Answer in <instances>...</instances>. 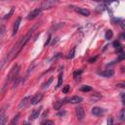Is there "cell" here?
<instances>
[{
  "label": "cell",
  "mask_w": 125,
  "mask_h": 125,
  "mask_svg": "<svg viewBox=\"0 0 125 125\" xmlns=\"http://www.w3.org/2000/svg\"><path fill=\"white\" fill-rule=\"evenodd\" d=\"M36 28V26H33L15 46H14V48L11 50V52L9 53V55L7 56V58H6V62H10V61H12L15 57H17L18 55H19V53L21 51V49L24 47V45L28 42V40L30 39V37H31V35H32V33H33V31H34V29Z\"/></svg>",
  "instance_id": "obj_1"
},
{
  "label": "cell",
  "mask_w": 125,
  "mask_h": 125,
  "mask_svg": "<svg viewBox=\"0 0 125 125\" xmlns=\"http://www.w3.org/2000/svg\"><path fill=\"white\" fill-rule=\"evenodd\" d=\"M19 71H20V65H15V66L10 70V72H9V74H8V76H7V80H6V83H5V84H7V83H9V82H11V81L17 79L18 74H19Z\"/></svg>",
  "instance_id": "obj_2"
},
{
  "label": "cell",
  "mask_w": 125,
  "mask_h": 125,
  "mask_svg": "<svg viewBox=\"0 0 125 125\" xmlns=\"http://www.w3.org/2000/svg\"><path fill=\"white\" fill-rule=\"evenodd\" d=\"M59 2V0H44L41 4V10H47V9H51L52 7H54L55 5H57Z\"/></svg>",
  "instance_id": "obj_3"
},
{
  "label": "cell",
  "mask_w": 125,
  "mask_h": 125,
  "mask_svg": "<svg viewBox=\"0 0 125 125\" xmlns=\"http://www.w3.org/2000/svg\"><path fill=\"white\" fill-rule=\"evenodd\" d=\"M75 112H76V116H77V119L78 120H83L84 119L85 111H84V108H83L82 105H78L75 108Z\"/></svg>",
  "instance_id": "obj_4"
},
{
  "label": "cell",
  "mask_w": 125,
  "mask_h": 125,
  "mask_svg": "<svg viewBox=\"0 0 125 125\" xmlns=\"http://www.w3.org/2000/svg\"><path fill=\"white\" fill-rule=\"evenodd\" d=\"M42 98H43V95H42L41 93H38V94L34 95V96L31 98L30 104H38V103L42 100Z\"/></svg>",
  "instance_id": "obj_5"
},
{
  "label": "cell",
  "mask_w": 125,
  "mask_h": 125,
  "mask_svg": "<svg viewBox=\"0 0 125 125\" xmlns=\"http://www.w3.org/2000/svg\"><path fill=\"white\" fill-rule=\"evenodd\" d=\"M41 109H42V106H39V107L35 108V109L32 111V113L29 115V120H34V119H36V118L39 116V114H40V112H41Z\"/></svg>",
  "instance_id": "obj_6"
},
{
  "label": "cell",
  "mask_w": 125,
  "mask_h": 125,
  "mask_svg": "<svg viewBox=\"0 0 125 125\" xmlns=\"http://www.w3.org/2000/svg\"><path fill=\"white\" fill-rule=\"evenodd\" d=\"M104 113V109H103L102 107L100 106H94L92 108V114L96 115V116H100V115H103Z\"/></svg>",
  "instance_id": "obj_7"
},
{
  "label": "cell",
  "mask_w": 125,
  "mask_h": 125,
  "mask_svg": "<svg viewBox=\"0 0 125 125\" xmlns=\"http://www.w3.org/2000/svg\"><path fill=\"white\" fill-rule=\"evenodd\" d=\"M30 98L29 97H25V98H23L22 100H21V102L20 103V104H19V109H23L24 107H26V105L28 104V103H30Z\"/></svg>",
  "instance_id": "obj_8"
},
{
  "label": "cell",
  "mask_w": 125,
  "mask_h": 125,
  "mask_svg": "<svg viewBox=\"0 0 125 125\" xmlns=\"http://www.w3.org/2000/svg\"><path fill=\"white\" fill-rule=\"evenodd\" d=\"M40 14H41V9H35V10H32V11L28 14L27 19H28V20H32V19L36 18L37 16H39Z\"/></svg>",
  "instance_id": "obj_9"
},
{
  "label": "cell",
  "mask_w": 125,
  "mask_h": 125,
  "mask_svg": "<svg viewBox=\"0 0 125 125\" xmlns=\"http://www.w3.org/2000/svg\"><path fill=\"white\" fill-rule=\"evenodd\" d=\"M98 74L101 76H104V77H110L114 74V71L112 69H106L104 71H98Z\"/></svg>",
  "instance_id": "obj_10"
},
{
  "label": "cell",
  "mask_w": 125,
  "mask_h": 125,
  "mask_svg": "<svg viewBox=\"0 0 125 125\" xmlns=\"http://www.w3.org/2000/svg\"><path fill=\"white\" fill-rule=\"evenodd\" d=\"M65 101H67L68 103L70 104H79L82 102V98L81 97H78V96H73L71 98H67L65 99Z\"/></svg>",
  "instance_id": "obj_11"
},
{
  "label": "cell",
  "mask_w": 125,
  "mask_h": 125,
  "mask_svg": "<svg viewBox=\"0 0 125 125\" xmlns=\"http://www.w3.org/2000/svg\"><path fill=\"white\" fill-rule=\"evenodd\" d=\"M21 17H19V18L16 20V21H15V23H14V26H13V35H15V34L18 32L19 26H20V23H21Z\"/></svg>",
  "instance_id": "obj_12"
},
{
  "label": "cell",
  "mask_w": 125,
  "mask_h": 125,
  "mask_svg": "<svg viewBox=\"0 0 125 125\" xmlns=\"http://www.w3.org/2000/svg\"><path fill=\"white\" fill-rule=\"evenodd\" d=\"M76 12H78L79 14H81L82 16H85V17L90 16V11L88 9H86V8H77Z\"/></svg>",
  "instance_id": "obj_13"
},
{
  "label": "cell",
  "mask_w": 125,
  "mask_h": 125,
  "mask_svg": "<svg viewBox=\"0 0 125 125\" xmlns=\"http://www.w3.org/2000/svg\"><path fill=\"white\" fill-rule=\"evenodd\" d=\"M6 122V115H5V109L2 108L1 110V113H0V124L1 125H4Z\"/></svg>",
  "instance_id": "obj_14"
},
{
  "label": "cell",
  "mask_w": 125,
  "mask_h": 125,
  "mask_svg": "<svg viewBox=\"0 0 125 125\" xmlns=\"http://www.w3.org/2000/svg\"><path fill=\"white\" fill-rule=\"evenodd\" d=\"M118 120L119 121H125V108H122L120 111H119V114H118Z\"/></svg>",
  "instance_id": "obj_15"
},
{
  "label": "cell",
  "mask_w": 125,
  "mask_h": 125,
  "mask_svg": "<svg viewBox=\"0 0 125 125\" xmlns=\"http://www.w3.org/2000/svg\"><path fill=\"white\" fill-rule=\"evenodd\" d=\"M112 36H113V32H112V30H111V29H108V30H106V32H105V35H104L105 39L109 40V39H111V38H112Z\"/></svg>",
  "instance_id": "obj_16"
},
{
  "label": "cell",
  "mask_w": 125,
  "mask_h": 125,
  "mask_svg": "<svg viewBox=\"0 0 125 125\" xmlns=\"http://www.w3.org/2000/svg\"><path fill=\"white\" fill-rule=\"evenodd\" d=\"M62 101H58V102H55V104H54V107H55V109H57V110H60L61 109V107H62Z\"/></svg>",
  "instance_id": "obj_17"
},
{
  "label": "cell",
  "mask_w": 125,
  "mask_h": 125,
  "mask_svg": "<svg viewBox=\"0 0 125 125\" xmlns=\"http://www.w3.org/2000/svg\"><path fill=\"white\" fill-rule=\"evenodd\" d=\"M74 54H75V47H73V48L68 52L66 58H67V59H72V58L74 57Z\"/></svg>",
  "instance_id": "obj_18"
},
{
  "label": "cell",
  "mask_w": 125,
  "mask_h": 125,
  "mask_svg": "<svg viewBox=\"0 0 125 125\" xmlns=\"http://www.w3.org/2000/svg\"><path fill=\"white\" fill-rule=\"evenodd\" d=\"M80 91H82V92H90V91H92V87L88 86V85H84V86H82L80 88Z\"/></svg>",
  "instance_id": "obj_19"
},
{
  "label": "cell",
  "mask_w": 125,
  "mask_h": 125,
  "mask_svg": "<svg viewBox=\"0 0 125 125\" xmlns=\"http://www.w3.org/2000/svg\"><path fill=\"white\" fill-rule=\"evenodd\" d=\"M53 82V77H50L49 79H48V81H46L44 84H43V88L44 89H46V88H48L49 86H50V84Z\"/></svg>",
  "instance_id": "obj_20"
},
{
  "label": "cell",
  "mask_w": 125,
  "mask_h": 125,
  "mask_svg": "<svg viewBox=\"0 0 125 125\" xmlns=\"http://www.w3.org/2000/svg\"><path fill=\"white\" fill-rule=\"evenodd\" d=\"M62 83V73H60L59 74V77H58V84H57V88H59Z\"/></svg>",
  "instance_id": "obj_21"
},
{
  "label": "cell",
  "mask_w": 125,
  "mask_h": 125,
  "mask_svg": "<svg viewBox=\"0 0 125 125\" xmlns=\"http://www.w3.org/2000/svg\"><path fill=\"white\" fill-rule=\"evenodd\" d=\"M19 117H20V114H19V113H18V114H16V115H15V117L13 118V120L11 121V125H15L16 123H18Z\"/></svg>",
  "instance_id": "obj_22"
},
{
  "label": "cell",
  "mask_w": 125,
  "mask_h": 125,
  "mask_svg": "<svg viewBox=\"0 0 125 125\" xmlns=\"http://www.w3.org/2000/svg\"><path fill=\"white\" fill-rule=\"evenodd\" d=\"M13 13H14V7H12V8H11L10 12H9V13H8L7 15H5V16L3 17V19H4V20H7V19H9V18L11 17V15H12Z\"/></svg>",
  "instance_id": "obj_23"
},
{
  "label": "cell",
  "mask_w": 125,
  "mask_h": 125,
  "mask_svg": "<svg viewBox=\"0 0 125 125\" xmlns=\"http://www.w3.org/2000/svg\"><path fill=\"white\" fill-rule=\"evenodd\" d=\"M81 74H82V70H81V69H79V70H75L74 73H73V77H74V78H77V77L80 76Z\"/></svg>",
  "instance_id": "obj_24"
},
{
  "label": "cell",
  "mask_w": 125,
  "mask_h": 125,
  "mask_svg": "<svg viewBox=\"0 0 125 125\" xmlns=\"http://www.w3.org/2000/svg\"><path fill=\"white\" fill-rule=\"evenodd\" d=\"M41 124H42V125H53L54 122L51 121V120H44V121L41 122Z\"/></svg>",
  "instance_id": "obj_25"
},
{
  "label": "cell",
  "mask_w": 125,
  "mask_h": 125,
  "mask_svg": "<svg viewBox=\"0 0 125 125\" xmlns=\"http://www.w3.org/2000/svg\"><path fill=\"white\" fill-rule=\"evenodd\" d=\"M69 90H70V86H69V85H66V86H64V87L62 88V93L66 94V93H68Z\"/></svg>",
  "instance_id": "obj_26"
},
{
  "label": "cell",
  "mask_w": 125,
  "mask_h": 125,
  "mask_svg": "<svg viewBox=\"0 0 125 125\" xmlns=\"http://www.w3.org/2000/svg\"><path fill=\"white\" fill-rule=\"evenodd\" d=\"M116 86H117V87H119V88H125V81L118 82V83L116 84Z\"/></svg>",
  "instance_id": "obj_27"
},
{
  "label": "cell",
  "mask_w": 125,
  "mask_h": 125,
  "mask_svg": "<svg viewBox=\"0 0 125 125\" xmlns=\"http://www.w3.org/2000/svg\"><path fill=\"white\" fill-rule=\"evenodd\" d=\"M113 46H114L115 49H118V48L121 47V45H120V43H119L118 41H114V42H113Z\"/></svg>",
  "instance_id": "obj_28"
},
{
  "label": "cell",
  "mask_w": 125,
  "mask_h": 125,
  "mask_svg": "<svg viewBox=\"0 0 125 125\" xmlns=\"http://www.w3.org/2000/svg\"><path fill=\"white\" fill-rule=\"evenodd\" d=\"M4 32H5V26L2 24V25H1V31H0V36H1V37H3Z\"/></svg>",
  "instance_id": "obj_29"
},
{
  "label": "cell",
  "mask_w": 125,
  "mask_h": 125,
  "mask_svg": "<svg viewBox=\"0 0 125 125\" xmlns=\"http://www.w3.org/2000/svg\"><path fill=\"white\" fill-rule=\"evenodd\" d=\"M119 60H125V53H120V55L118 56Z\"/></svg>",
  "instance_id": "obj_30"
},
{
  "label": "cell",
  "mask_w": 125,
  "mask_h": 125,
  "mask_svg": "<svg viewBox=\"0 0 125 125\" xmlns=\"http://www.w3.org/2000/svg\"><path fill=\"white\" fill-rule=\"evenodd\" d=\"M61 57H62V54H61V53H59V54H57V56H56V57H53V58H52V61H54V60L56 61V60H58V59H59V58H61Z\"/></svg>",
  "instance_id": "obj_31"
},
{
  "label": "cell",
  "mask_w": 125,
  "mask_h": 125,
  "mask_svg": "<svg viewBox=\"0 0 125 125\" xmlns=\"http://www.w3.org/2000/svg\"><path fill=\"white\" fill-rule=\"evenodd\" d=\"M120 26L125 30V20H123V21H120Z\"/></svg>",
  "instance_id": "obj_32"
},
{
  "label": "cell",
  "mask_w": 125,
  "mask_h": 125,
  "mask_svg": "<svg viewBox=\"0 0 125 125\" xmlns=\"http://www.w3.org/2000/svg\"><path fill=\"white\" fill-rule=\"evenodd\" d=\"M119 39H120V40H125V32H123V33H121V34H120Z\"/></svg>",
  "instance_id": "obj_33"
},
{
  "label": "cell",
  "mask_w": 125,
  "mask_h": 125,
  "mask_svg": "<svg viewBox=\"0 0 125 125\" xmlns=\"http://www.w3.org/2000/svg\"><path fill=\"white\" fill-rule=\"evenodd\" d=\"M97 58H98V57H95V58H91V59L89 60V62H91V63H92V62H94L97 60Z\"/></svg>",
  "instance_id": "obj_34"
},
{
  "label": "cell",
  "mask_w": 125,
  "mask_h": 125,
  "mask_svg": "<svg viewBox=\"0 0 125 125\" xmlns=\"http://www.w3.org/2000/svg\"><path fill=\"white\" fill-rule=\"evenodd\" d=\"M64 113H65L64 110H62V111H61V112H58V116H62Z\"/></svg>",
  "instance_id": "obj_35"
},
{
  "label": "cell",
  "mask_w": 125,
  "mask_h": 125,
  "mask_svg": "<svg viewBox=\"0 0 125 125\" xmlns=\"http://www.w3.org/2000/svg\"><path fill=\"white\" fill-rule=\"evenodd\" d=\"M50 39H51V36L49 35V36H48V38H47V41L45 42V46H46V45H47V44H48V43L50 42Z\"/></svg>",
  "instance_id": "obj_36"
},
{
  "label": "cell",
  "mask_w": 125,
  "mask_h": 125,
  "mask_svg": "<svg viewBox=\"0 0 125 125\" xmlns=\"http://www.w3.org/2000/svg\"><path fill=\"white\" fill-rule=\"evenodd\" d=\"M107 123H108V124H112V117H110V118L107 120Z\"/></svg>",
  "instance_id": "obj_37"
}]
</instances>
